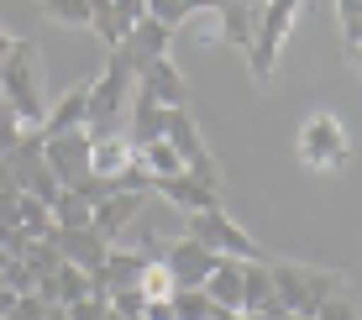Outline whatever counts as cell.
I'll return each mask as SVG.
<instances>
[{"label": "cell", "mask_w": 362, "mask_h": 320, "mask_svg": "<svg viewBox=\"0 0 362 320\" xmlns=\"http://www.w3.org/2000/svg\"><path fill=\"white\" fill-rule=\"evenodd\" d=\"M136 289L147 294V300H173V273H168V263L163 257H147V268H142V278H136Z\"/></svg>", "instance_id": "obj_24"}, {"label": "cell", "mask_w": 362, "mask_h": 320, "mask_svg": "<svg viewBox=\"0 0 362 320\" xmlns=\"http://www.w3.org/2000/svg\"><path fill=\"white\" fill-rule=\"evenodd\" d=\"M69 320H110V300H79V304H69Z\"/></svg>", "instance_id": "obj_32"}, {"label": "cell", "mask_w": 362, "mask_h": 320, "mask_svg": "<svg viewBox=\"0 0 362 320\" xmlns=\"http://www.w3.org/2000/svg\"><path fill=\"white\" fill-rule=\"evenodd\" d=\"M47 320H69V304H47Z\"/></svg>", "instance_id": "obj_36"}, {"label": "cell", "mask_w": 362, "mask_h": 320, "mask_svg": "<svg viewBox=\"0 0 362 320\" xmlns=\"http://www.w3.org/2000/svg\"><path fill=\"white\" fill-rule=\"evenodd\" d=\"M257 320H305V315H289V310H273V315H257Z\"/></svg>", "instance_id": "obj_37"}, {"label": "cell", "mask_w": 362, "mask_h": 320, "mask_svg": "<svg viewBox=\"0 0 362 320\" xmlns=\"http://www.w3.org/2000/svg\"><path fill=\"white\" fill-rule=\"evenodd\" d=\"M268 268H273L279 304L289 315H305V320H315L326 300L352 289V273H346V268H315V263H268Z\"/></svg>", "instance_id": "obj_1"}, {"label": "cell", "mask_w": 362, "mask_h": 320, "mask_svg": "<svg viewBox=\"0 0 362 320\" xmlns=\"http://www.w3.org/2000/svg\"><path fill=\"white\" fill-rule=\"evenodd\" d=\"M136 90V73L121 58H105V69L90 79V110H84V131L90 137H116L127 131V105Z\"/></svg>", "instance_id": "obj_2"}, {"label": "cell", "mask_w": 362, "mask_h": 320, "mask_svg": "<svg viewBox=\"0 0 362 320\" xmlns=\"http://www.w3.org/2000/svg\"><path fill=\"white\" fill-rule=\"evenodd\" d=\"M37 6L58 27H90V0H37Z\"/></svg>", "instance_id": "obj_26"}, {"label": "cell", "mask_w": 362, "mask_h": 320, "mask_svg": "<svg viewBox=\"0 0 362 320\" xmlns=\"http://www.w3.org/2000/svg\"><path fill=\"white\" fill-rule=\"evenodd\" d=\"M42 158L64 189H79L90 179V131H64V137H42Z\"/></svg>", "instance_id": "obj_8"}, {"label": "cell", "mask_w": 362, "mask_h": 320, "mask_svg": "<svg viewBox=\"0 0 362 320\" xmlns=\"http://www.w3.org/2000/svg\"><path fill=\"white\" fill-rule=\"evenodd\" d=\"M153 194L163 205H173L179 215H194V211H221V189H210V184H199L194 174H173V179H158Z\"/></svg>", "instance_id": "obj_12"}, {"label": "cell", "mask_w": 362, "mask_h": 320, "mask_svg": "<svg viewBox=\"0 0 362 320\" xmlns=\"http://www.w3.org/2000/svg\"><path fill=\"white\" fill-rule=\"evenodd\" d=\"M173 320H210V294L205 289H173Z\"/></svg>", "instance_id": "obj_27"}, {"label": "cell", "mask_w": 362, "mask_h": 320, "mask_svg": "<svg viewBox=\"0 0 362 320\" xmlns=\"http://www.w3.org/2000/svg\"><path fill=\"white\" fill-rule=\"evenodd\" d=\"M247 6H257V11H263V6H268V0H247Z\"/></svg>", "instance_id": "obj_39"}, {"label": "cell", "mask_w": 362, "mask_h": 320, "mask_svg": "<svg viewBox=\"0 0 362 320\" xmlns=\"http://www.w3.org/2000/svg\"><path fill=\"white\" fill-rule=\"evenodd\" d=\"M205 294L221 310H242V257H216V268L205 278Z\"/></svg>", "instance_id": "obj_20"}, {"label": "cell", "mask_w": 362, "mask_h": 320, "mask_svg": "<svg viewBox=\"0 0 362 320\" xmlns=\"http://www.w3.org/2000/svg\"><path fill=\"white\" fill-rule=\"evenodd\" d=\"M163 142L179 153L184 174H194L199 184H210V189H221V168H216V158H210L205 131H199V121L189 116V105H184V110H168V116H163Z\"/></svg>", "instance_id": "obj_6"}, {"label": "cell", "mask_w": 362, "mask_h": 320, "mask_svg": "<svg viewBox=\"0 0 362 320\" xmlns=\"http://www.w3.org/2000/svg\"><path fill=\"white\" fill-rule=\"evenodd\" d=\"M53 226H64V231L95 226V200H84L79 189H64V194L53 200Z\"/></svg>", "instance_id": "obj_22"}, {"label": "cell", "mask_w": 362, "mask_h": 320, "mask_svg": "<svg viewBox=\"0 0 362 320\" xmlns=\"http://www.w3.org/2000/svg\"><path fill=\"white\" fill-rule=\"evenodd\" d=\"M299 6H305V0H268L263 16H257V37H252V53H247V69H252L257 84H268L273 69H279V53H284V42H289V32H294Z\"/></svg>", "instance_id": "obj_5"}, {"label": "cell", "mask_w": 362, "mask_h": 320, "mask_svg": "<svg viewBox=\"0 0 362 320\" xmlns=\"http://www.w3.org/2000/svg\"><path fill=\"white\" fill-rule=\"evenodd\" d=\"M163 116H168V110L158 105L153 95L132 90V105H127V142H132V147L158 142V137H163Z\"/></svg>", "instance_id": "obj_18"}, {"label": "cell", "mask_w": 362, "mask_h": 320, "mask_svg": "<svg viewBox=\"0 0 362 320\" xmlns=\"http://www.w3.org/2000/svg\"><path fill=\"white\" fill-rule=\"evenodd\" d=\"M90 273H84L79 263H58V304H79V300H90Z\"/></svg>", "instance_id": "obj_25"}, {"label": "cell", "mask_w": 362, "mask_h": 320, "mask_svg": "<svg viewBox=\"0 0 362 320\" xmlns=\"http://www.w3.org/2000/svg\"><path fill=\"white\" fill-rule=\"evenodd\" d=\"M315 320H362V310H357L352 294H336V300L320 304V315H315Z\"/></svg>", "instance_id": "obj_31"}, {"label": "cell", "mask_w": 362, "mask_h": 320, "mask_svg": "<svg viewBox=\"0 0 362 320\" xmlns=\"http://www.w3.org/2000/svg\"><path fill=\"white\" fill-rule=\"evenodd\" d=\"M142 320H173V304H168V300H147Z\"/></svg>", "instance_id": "obj_34"}, {"label": "cell", "mask_w": 362, "mask_h": 320, "mask_svg": "<svg viewBox=\"0 0 362 320\" xmlns=\"http://www.w3.org/2000/svg\"><path fill=\"white\" fill-rule=\"evenodd\" d=\"M127 168H136V147L127 142V131H116V137H90V174L121 179Z\"/></svg>", "instance_id": "obj_17"}, {"label": "cell", "mask_w": 362, "mask_h": 320, "mask_svg": "<svg viewBox=\"0 0 362 320\" xmlns=\"http://www.w3.org/2000/svg\"><path fill=\"white\" fill-rule=\"evenodd\" d=\"M168 42H173V32L163 27V21H136V27L121 37V47H110V58H121L132 73H142L147 64H158V58H168Z\"/></svg>", "instance_id": "obj_9"}, {"label": "cell", "mask_w": 362, "mask_h": 320, "mask_svg": "<svg viewBox=\"0 0 362 320\" xmlns=\"http://www.w3.org/2000/svg\"><path fill=\"white\" fill-rule=\"evenodd\" d=\"M163 263H168V273H173V284H179V289H205L210 268H216V252L199 247L194 237H173L163 247Z\"/></svg>", "instance_id": "obj_10"}, {"label": "cell", "mask_w": 362, "mask_h": 320, "mask_svg": "<svg viewBox=\"0 0 362 320\" xmlns=\"http://www.w3.org/2000/svg\"><path fill=\"white\" fill-rule=\"evenodd\" d=\"M346 58H352V69L362 73V47H357V53H346Z\"/></svg>", "instance_id": "obj_38"}, {"label": "cell", "mask_w": 362, "mask_h": 320, "mask_svg": "<svg viewBox=\"0 0 362 320\" xmlns=\"http://www.w3.org/2000/svg\"><path fill=\"white\" fill-rule=\"evenodd\" d=\"M257 16H263V11L247 6V0H221V6H216V32H221V42H231V47H242V53H252Z\"/></svg>", "instance_id": "obj_16"}, {"label": "cell", "mask_w": 362, "mask_h": 320, "mask_svg": "<svg viewBox=\"0 0 362 320\" xmlns=\"http://www.w3.org/2000/svg\"><path fill=\"white\" fill-rule=\"evenodd\" d=\"M147 16H153V21H163L168 32H179L184 21H189V16H184V6H179V0H147Z\"/></svg>", "instance_id": "obj_30"}, {"label": "cell", "mask_w": 362, "mask_h": 320, "mask_svg": "<svg viewBox=\"0 0 362 320\" xmlns=\"http://www.w3.org/2000/svg\"><path fill=\"white\" fill-rule=\"evenodd\" d=\"M110 310H116V315H127V320H142V310H147V294L142 289H116V294H110Z\"/></svg>", "instance_id": "obj_29"}, {"label": "cell", "mask_w": 362, "mask_h": 320, "mask_svg": "<svg viewBox=\"0 0 362 320\" xmlns=\"http://www.w3.org/2000/svg\"><path fill=\"white\" fill-rule=\"evenodd\" d=\"M0 95H6V105L16 110L21 121L37 131L47 116V100H42V53H37L32 42H21L6 53V64H0Z\"/></svg>", "instance_id": "obj_3"}, {"label": "cell", "mask_w": 362, "mask_h": 320, "mask_svg": "<svg viewBox=\"0 0 362 320\" xmlns=\"http://www.w3.org/2000/svg\"><path fill=\"white\" fill-rule=\"evenodd\" d=\"M184 237H194L199 247H210L216 257H242V263L263 257V252H257V242L231 220L226 205H221V211H194V215H184Z\"/></svg>", "instance_id": "obj_7"}, {"label": "cell", "mask_w": 362, "mask_h": 320, "mask_svg": "<svg viewBox=\"0 0 362 320\" xmlns=\"http://www.w3.org/2000/svg\"><path fill=\"white\" fill-rule=\"evenodd\" d=\"M336 16H341L346 53H357V47H362V0H336Z\"/></svg>", "instance_id": "obj_28"}, {"label": "cell", "mask_w": 362, "mask_h": 320, "mask_svg": "<svg viewBox=\"0 0 362 320\" xmlns=\"http://www.w3.org/2000/svg\"><path fill=\"white\" fill-rule=\"evenodd\" d=\"M179 6H184V16H194V11H216L221 0H179Z\"/></svg>", "instance_id": "obj_35"}, {"label": "cell", "mask_w": 362, "mask_h": 320, "mask_svg": "<svg viewBox=\"0 0 362 320\" xmlns=\"http://www.w3.org/2000/svg\"><path fill=\"white\" fill-rule=\"evenodd\" d=\"M136 168H142L147 179H173V174H184V163H179V153H173V147L158 137V142H147V147H136Z\"/></svg>", "instance_id": "obj_21"}, {"label": "cell", "mask_w": 362, "mask_h": 320, "mask_svg": "<svg viewBox=\"0 0 362 320\" xmlns=\"http://www.w3.org/2000/svg\"><path fill=\"white\" fill-rule=\"evenodd\" d=\"M136 90L153 95L163 110H184V105H189V79L173 69V58H158V64H147L142 73H136Z\"/></svg>", "instance_id": "obj_13"}, {"label": "cell", "mask_w": 362, "mask_h": 320, "mask_svg": "<svg viewBox=\"0 0 362 320\" xmlns=\"http://www.w3.org/2000/svg\"><path fill=\"white\" fill-rule=\"evenodd\" d=\"M6 320H47V304L37 300V294H21V300H16V310H11Z\"/></svg>", "instance_id": "obj_33"}, {"label": "cell", "mask_w": 362, "mask_h": 320, "mask_svg": "<svg viewBox=\"0 0 362 320\" xmlns=\"http://www.w3.org/2000/svg\"><path fill=\"white\" fill-rule=\"evenodd\" d=\"M147 200H153V189H121V194H110V200H100L95 205V231L116 247V242L132 231V220L147 211Z\"/></svg>", "instance_id": "obj_11"}, {"label": "cell", "mask_w": 362, "mask_h": 320, "mask_svg": "<svg viewBox=\"0 0 362 320\" xmlns=\"http://www.w3.org/2000/svg\"><path fill=\"white\" fill-rule=\"evenodd\" d=\"M16 226L27 231L32 242L53 237V205H42L37 194H21V200H16Z\"/></svg>", "instance_id": "obj_23"}, {"label": "cell", "mask_w": 362, "mask_h": 320, "mask_svg": "<svg viewBox=\"0 0 362 320\" xmlns=\"http://www.w3.org/2000/svg\"><path fill=\"white\" fill-rule=\"evenodd\" d=\"M294 153L305 168L315 174H336V168L352 163V137H346V121L331 116V110H315V116L299 121V137H294Z\"/></svg>", "instance_id": "obj_4"}, {"label": "cell", "mask_w": 362, "mask_h": 320, "mask_svg": "<svg viewBox=\"0 0 362 320\" xmlns=\"http://www.w3.org/2000/svg\"><path fill=\"white\" fill-rule=\"evenodd\" d=\"M84 110H90V84H74V90L42 116V137H64V131H84Z\"/></svg>", "instance_id": "obj_19"}, {"label": "cell", "mask_w": 362, "mask_h": 320, "mask_svg": "<svg viewBox=\"0 0 362 320\" xmlns=\"http://www.w3.org/2000/svg\"><path fill=\"white\" fill-rule=\"evenodd\" d=\"M273 310H284L279 289H273V268L268 257H252V263H242V315H273Z\"/></svg>", "instance_id": "obj_15"}, {"label": "cell", "mask_w": 362, "mask_h": 320, "mask_svg": "<svg viewBox=\"0 0 362 320\" xmlns=\"http://www.w3.org/2000/svg\"><path fill=\"white\" fill-rule=\"evenodd\" d=\"M53 247L64 252V263H79L84 273L105 268V257H110V242L100 237L95 226H79V231H64V226H53Z\"/></svg>", "instance_id": "obj_14"}]
</instances>
